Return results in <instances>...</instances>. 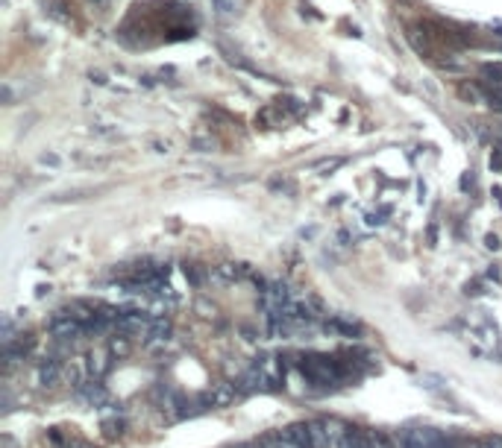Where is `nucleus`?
Masks as SVG:
<instances>
[{"instance_id": "f257e3e1", "label": "nucleus", "mask_w": 502, "mask_h": 448, "mask_svg": "<svg viewBox=\"0 0 502 448\" xmlns=\"http://www.w3.org/2000/svg\"><path fill=\"white\" fill-rule=\"evenodd\" d=\"M400 448H461V440L435 428H411L400 433Z\"/></svg>"}, {"instance_id": "7ed1b4c3", "label": "nucleus", "mask_w": 502, "mask_h": 448, "mask_svg": "<svg viewBox=\"0 0 502 448\" xmlns=\"http://www.w3.org/2000/svg\"><path fill=\"white\" fill-rule=\"evenodd\" d=\"M56 378H59V360L47 357L44 364L39 366V384H42V387H53Z\"/></svg>"}, {"instance_id": "39448f33", "label": "nucleus", "mask_w": 502, "mask_h": 448, "mask_svg": "<svg viewBox=\"0 0 502 448\" xmlns=\"http://www.w3.org/2000/svg\"><path fill=\"white\" fill-rule=\"evenodd\" d=\"M103 428H106V437H118L120 428H124V422H103Z\"/></svg>"}, {"instance_id": "f03ea898", "label": "nucleus", "mask_w": 502, "mask_h": 448, "mask_svg": "<svg viewBox=\"0 0 502 448\" xmlns=\"http://www.w3.org/2000/svg\"><path fill=\"white\" fill-rule=\"evenodd\" d=\"M291 433V440L297 442L300 448H314V437H312V425L309 422H294V425L285 428Z\"/></svg>"}, {"instance_id": "20e7f679", "label": "nucleus", "mask_w": 502, "mask_h": 448, "mask_svg": "<svg viewBox=\"0 0 502 448\" xmlns=\"http://www.w3.org/2000/svg\"><path fill=\"white\" fill-rule=\"evenodd\" d=\"M265 440H267V445H271V448H300L297 442L291 440V433H288L285 428H283V431H274V433H267Z\"/></svg>"}]
</instances>
